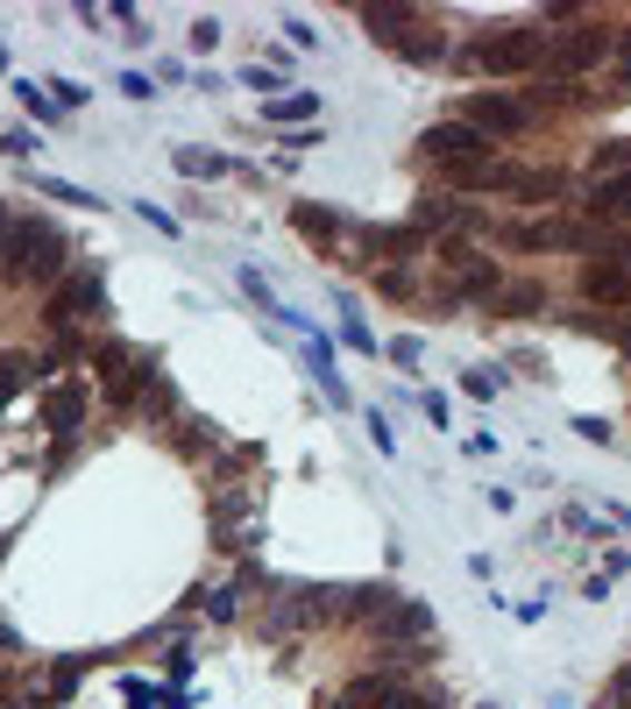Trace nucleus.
Returning a JSON list of instances; mask_svg holds the SVG:
<instances>
[{
  "mask_svg": "<svg viewBox=\"0 0 631 709\" xmlns=\"http://www.w3.org/2000/svg\"><path fill=\"white\" fill-rule=\"evenodd\" d=\"M0 277H8V284H57V277H65V235H57L50 220H14Z\"/></svg>",
  "mask_w": 631,
  "mask_h": 709,
  "instance_id": "1",
  "label": "nucleus"
},
{
  "mask_svg": "<svg viewBox=\"0 0 631 709\" xmlns=\"http://www.w3.org/2000/svg\"><path fill=\"white\" fill-rule=\"evenodd\" d=\"M546 57V36L540 29H504V36H483L475 50H462L469 71H490V79H511V71H532Z\"/></svg>",
  "mask_w": 631,
  "mask_h": 709,
  "instance_id": "2",
  "label": "nucleus"
},
{
  "mask_svg": "<svg viewBox=\"0 0 631 709\" xmlns=\"http://www.w3.org/2000/svg\"><path fill=\"white\" fill-rule=\"evenodd\" d=\"M603 57H610V36H603V29H568V36H553V43H546L540 65L561 71V79H575V71L603 65Z\"/></svg>",
  "mask_w": 631,
  "mask_h": 709,
  "instance_id": "3",
  "label": "nucleus"
},
{
  "mask_svg": "<svg viewBox=\"0 0 631 709\" xmlns=\"http://www.w3.org/2000/svg\"><path fill=\"white\" fill-rule=\"evenodd\" d=\"M100 305H107V284H100V270H79V277H65V284H57V292H50V327L57 334H65L71 327V319H86V313H100Z\"/></svg>",
  "mask_w": 631,
  "mask_h": 709,
  "instance_id": "4",
  "label": "nucleus"
},
{
  "mask_svg": "<svg viewBox=\"0 0 631 709\" xmlns=\"http://www.w3.org/2000/svg\"><path fill=\"white\" fill-rule=\"evenodd\" d=\"M418 142H426V157H433L440 170H447V164H483V157H490V136H475L469 121H440V128H426Z\"/></svg>",
  "mask_w": 631,
  "mask_h": 709,
  "instance_id": "5",
  "label": "nucleus"
},
{
  "mask_svg": "<svg viewBox=\"0 0 631 709\" xmlns=\"http://www.w3.org/2000/svg\"><path fill=\"white\" fill-rule=\"evenodd\" d=\"M469 128H475V136H519V128H532V107L511 100V92H475V100H469Z\"/></svg>",
  "mask_w": 631,
  "mask_h": 709,
  "instance_id": "6",
  "label": "nucleus"
},
{
  "mask_svg": "<svg viewBox=\"0 0 631 709\" xmlns=\"http://www.w3.org/2000/svg\"><path fill=\"white\" fill-rule=\"evenodd\" d=\"M92 362H100V383H107L114 405H136V383H149V362L136 370V355H128L121 341H100V355H92Z\"/></svg>",
  "mask_w": 631,
  "mask_h": 709,
  "instance_id": "7",
  "label": "nucleus"
},
{
  "mask_svg": "<svg viewBox=\"0 0 631 709\" xmlns=\"http://www.w3.org/2000/svg\"><path fill=\"white\" fill-rule=\"evenodd\" d=\"M582 298L589 305H631V270H624V263H589V270H582Z\"/></svg>",
  "mask_w": 631,
  "mask_h": 709,
  "instance_id": "8",
  "label": "nucleus"
},
{
  "mask_svg": "<svg viewBox=\"0 0 631 709\" xmlns=\"http://www.w3.org/2000/svg\"><path fill=\"white\" fill-rule=\"evenodd\" d=\"M582 206H589L597 220H631V170H618V178H597Z\"/></svg>",
  "mask_w": 631,
  "mask_h": 709,
  "instance_id": "9",
  "label": "nucleus"
},
{
  "mask_svg": "<svg viewBox=\"0 0 631 709\" xmlns=\"http://www.w3.org/2000/svg\"><path fill=\"white\" fill-rule=\"evenodd\" d=\"M362 22H369L376 43H391V50H397V36L418 22V8H405V0H369V8H362Z\"/></svg>",
  "mask_w": 631,
  "mask_h": 709,
  "instance_id": "10",
  "label": "nucleus"
},
{
  "mask_svg": "<svg viewBox=\"0 0 631 709\" xmlns=\"http://www.w3.org/2000/svg\"><path fill=\"white\" fill-rule=\"evenodd\" d=\"M376 624H384L391 639H426V631H433V610H426V603H412V597H397Z\"/></svg>",
  "mask_w": 631,
  "mask_h": 709,
  "instance_id": "11",
  "label": "nucleus"
},
{
  "mask_svg": "<svg viewBox=\"0 0 631 709\" xmlns=\"http://www.w3.org/2000/svg\"><path fill=\"white\" fill-rule=\"evenodd\" d=\"M369 256H418V248H426V235H418V227H369Z\"/></svg>",
  "mask_w": 631,
  "mask_h": 709,
  "instance_id": "12",
  "label": "nucleus"
},
{
  "mask_svg": "<svg viewBox=\"0 0 631 709\" xmlns=\"http://www.w3.org/2000/svg\"><path fill=\"white\" fill-rule=\"evenodd\" d=\"M43 418H50V433H71V426H79V418H86V391H79V383H65V391H50Z\"/></svg>",
  "mask_w": 631,
  "mask_h": 709,
  "instance_id": "13",
  "label": "nucleus"
},
{
  "mask_svg": "<svg viewBox=\"0 0 631 709\" xmlns=\"http://www.w3.org/2000/svg\"><path fill=\"white\" fill-rule=\"evenodd\" d=\"M496 305H504L511 319H532V313H546V284H504V292H496Z\"/></svg>",
  "mask_w": 631,
  "mask_h": 709,
  "instance_id": "14",
  "label": "nucleus"
},
{
  "mask_svg": "<svg viewBox=\"0 0 631 709\" xmlns=\"http://www.w3.org/2000/svg\"><path fill=\"white\" fill-rule=\"evenodd\" d=\"M43 370H50V362H29V355H0V412H8V405H14V391H22L29 376H43Z\"/></svg>",
  "mask_w": 631,
  "mask_h": 709,
  "instance_id": "15",
  "label": "nucleus"
},
{
  "mask_svg": "<svg viewBox=\"0 0 631 709\" xmlns=\"http://www.w3.org/2000/svg\"><path fill=\"white\" fill-rule=\"evenodd\" d=\"M397 57H405V65H440V57H447V43H440V29L433 36H397Z\"/></svg>",
  "mask_w": 631,
  "mask_h": 709,
  "instance_id": "16",
  "label": "nucleus"
},
{
  "mask_svg": "<svg viewBox=\"0 0 631 709\" xmlns=\"http://www.w3.org/2000/svg\"><path fill=\"white\" fill-rule=\"evenodd\" d=\"M292 220H298V235H305V242H334V235H341V220L327 214V206H298Z\"/></svg>",
  "mask_w": 631,
  "mask_h": 709,
  "instance_id": "17",
  "label": "nucleus"
},
{
  "mask_svg": "<svg viewBox=\"0 0 631 709\" xmlns=\"http://www.w3.org/2000/svg\"><path fill=\"white\" fill-rule=\"evenodd\" d=\"M384 696H391V681H384V674H362V681L348 688V696H341V709H376Z\"/></svg>",
  "mask_w": 631,
  "mask_h": 709,
  "instance_id": "18",
  "label": "nucleus"
},
{
  "mask_svg": "<svg viewBox=\"0 0 631 709\" xmlns=\"http://www.w3.org/2000/svg\"><path fill=\"white\" fill-rule=\"evenodd\" d=\"M313 114H319V100H313V92H292V100H270V121H313Z\"/></svg>",
  "mask_w": 631,
  "mask_h": 709,
  "instance_id": "19",
  "label": "nucleus"
},
{
  "mask_svg": "<svg viewBox=\"0 0 631 709\" xmlns=\"http://www.w3.org/2000/svg\"><path fill=\"white\" fill-rule=\"evenodd\" d=\"M391 603H397V589H391V582H376V589H355V610H362V618H384Z\"/></svg>",
  "mask_w": 631,
  "mask_h": 709,
  "instance_id": "20",
  "label": "nucleus"
},
{
  "mask_svg": "<svg viewBox=\"0 0 631 709\" xmlns=\"http://www.w3.org/2000/svg\"><path fill=\"white\" fill-rule=\"evenodd\" d=\"M178 170H185V178H220V157H206V149H178Z\"/></svg>",
  "mask_w": 631,
  "mask_h": 709,
  "instance_id": "21",
  "label": "nucleus"
},
{
  "mask_svg": "<svg viewBox=\"0 0 631 709\" xmlns=\"http://www.w3.org/2000/svg\"><path fill=\"white\" fill-rule=\"evenodd\" d=\"M36 191H43V199H65V206H100V199H92V191L65 185V178H36Z\"/></svg>",
  "mask_w": 631,
  "mask_h": 709,
  "instance_id": "22",
  "label": "nucleus"
},
{
  "mask_svg": "<svg viewBox=\"0 0 631 709\" xmlns=\"http://www.w3.org/2000/svg\"><path fill=\"white\" fill-rule=\"evenodd\" d=\"M624 164H631V142H603L597 149V178H618Z\"/></svg>",
  "mask_w": 631,
  "mask_h": 709,
  "instance_id": "23",
  "label": "nucleus"
},
{
  "mask_svg": "<svg viewBox=\"0 0 631 709\" xmlns=\"http://www.w3.org/2000/svg\"><path fill=\"white\" fill-rule=\"evenodd\" d=\"M241 292H248V298H256V305H263V313H277V319H284V305H277V292H270V284H263L256 270H241Z\"/></svg>",
  "mask_w": 631,
  "mask_h": 709,
  "instance_id": "24",
  "label": "nucleus"
},
{
  "mask_svg": "<svg viewBox=\"0 0 631 709\" xmlns=\"http://www.w3.org/2000/svg\"><path fill=\"white\" fill-rule=\"evenodd\" d=\"M14 92H22V107L36 114V121H57V114H65V107L50 100V92H36V86H14Z\"/></svg>",
  "mask_w": 631,
  "mask_h": 709,
  "instance_id": "25",
  "label": "nucleus"
},
{
  "mask_svg": "<svg viewBox=\"0 0 631 709\" xmlns=\"http://www.w3.org/2000/svg\"><path fill=\"white\" fill-rule=\"evenodd\" d=\"M447 220H454V206H447V199H426V206H418V220H412V227L426 235V227H447Z\"/></svg>",
  "mask_w": 631,
  "mask_h": 709,
  "instance_id": "26",
  "label": "nucleus"
},
{
  "mask_svg": "<svg viewBox=\"0 0 631 709\" xmlns=\"http://www.w3.org/2000/svg\"><path fill=\"white\" fill-rule=\"evenodd\" d=\"M241 86H256V92H277L284 79H277V71H270V65H248V71H241Z\"/></svg>",
  "mask_w": 631,
  "mask_h": 709,
  "instance_id": "27",
  "label": "nucleus"
},
{
  "mask_svg": "<svg viewBox=\"0 0 631 709\" xmlns=\"http://www.w3.org/2000/svg\"><path fill=\"white\" fill-rule=\"evenodd\" d=\"M220 43V22H214V14H199V22H193V50H214Z\"/></svg>",
  "mask_w": 631,
  "mask_h": 709,
  "instance_id": "28",
  "label": "nucleus"
},
{
  "mask_svg": "<svg viewBox=\"0 0 631 709\" xmlns=\"http://www.w3.org/2000/svg\"><path fill=\"white\" fill-rule=\"evenodd\" d=\"M391 355L405 362V370H418V355H426V348H418V334H397V341H391Z\"/></svg>",
  "mask_w": 631,
  "mask_h": 709,
  "instance_id": "29",
  "label": "nucleus"
},
{
  "mask_svg": "<svg viewBox=\"0 0 631 709\" xmlns=\"http://www.w3.org/2000/svg\"><path fill=\"white\" fill-rule=\"evenodd\" d=\"M462 391H469V397H490V391H496V370H469Z\"/></svg>",
  "mask_w": 631,
  "mask_h": 709,
  "instance_id": "30",
  "label": "nucleus"
},
{
  "mask_svg": "<svg viewBox=\"0 0 631 709\" xmlns=\"http://www.w3.org/2000/svg\"><path fill=\"white\" fill-rule=\"evenodd\" d=\"M376 709H433V702H426V696H412V688H391V696L376 702Z\"/></svg>",
  "mask_w": 631,
  "mask_h": 709,
  "instance_id": "31",
  "label": "nucleus"
},
{
  "mask_svg": "<svg viewBox=\"0 0 631 709\" xmlns=\"http://www.w3.org/2000/svg\"><path fill=\"white\" fill-rule=\"evenodd\" d=\"M0 149H8V157H29L36 136H29V128H8V136H0Z\"/></svg>",
  "mask_w": 631,
  "mask_h": 709,
  "instance_id": "32",
  "label": "nucleus"
},
{
  "mask_svg": "<svg viewBox=\"0 0 631 709\" xmlns=\"http://www.w3.org/2000/svg\"><path fill=\"white\" fill-rule=\"evenodd\" d=\"M568 426H575L582 440H610V426H603V418H597V412H582V418H568Z\"/></svg>",
  "mask_w": 631,
  "mask_h": 709,
  "instance_id": "33",
  "label": "nucleus"
},
{
  "mask_svg": "<svg viewBox=\"0 0 631 709\" xmlns=\"http://www.w3.org/2000/svg\"><path fill=\"white\" fill-rule=\"evenodd\" d=\"M348 348H355V355H376V334L362 327V319H348Z\"/></svg>",
  "mask_w": 631,
  "mask_h": 709,
  "instance_id": "34",
  "label": "nucleus"
},
{
  "mask_svg": "<svg viewBox=\"0 0 631 709\" xmlns=\"http://www.w3.org/2000/svg\"><path fill=\"white\" fill-rule=\"evenodd\" d=\"M121 92H128V100H149V92H157V86H149L142 71H121Z\"/></svg>",
  "mask_w": 631,
  "mask_h": 709,
  "instance_id": "35",
  "label": "nucleus"
},
{
  "mask_svg": "<svg viewBox=\"0 0 631 709\" xmlns=\"http://www.w3.org/2000/svg\"><path fill=\"white\" fill-rule=\"evenodd\" d=\"M136 214H142L149 227H164V235H178V220H170V214H164V206H149V199H142V206H136Z\"/></svg>",
  "mask_w": 631,
  "mask_h": 709,
  "instance_id": "36",
  "label": "nucleus"
},
{
  "mask_svg": "<svg viewBox=\"0 0 631 709\" xmlns=\"http://www.w3.org/2000/svg\"><path fill=\"white\" fill-rule=\"evenodd\" d=\"M610 709H631V667H624L618 681H610Z\"/></svg>",
  "mask_w": 631,
  "mask_h": 709,
  "instance_id": "37",
  "label": "nucleus"
},
{
  "mask_svg": "<svg viewBox=\"0 0 631 709\" xmlns=\"http://www.w3.org/2000/svg\"><path fill=\"white\" fill-rule=\"evenodd\" d=\"M8 235H14V214L0 206V263H8Z\"/></svg>",
  "mask_w": 631,
  "mask_h": 709,
  "instance_id": "38",
  "label": "nucleus"
},
{
  "mask_svg": "<svg viewBox=\"0 0 631 709\" xmlns=\"http://www.w3.org/2000/svg\"><path fill=\"white\" fill-rule=\"evenodd\" d=\"M624 57H631V29H624Z\"/></svg>",
  "mask_w": 631,
  "mask_h": 709,
  "instance_id": "39",
  "label": "nucleus"
},
{
  "mask_svg": "<svg viewBox=\"0 0 631 709\" xmlns=\"http://www.w3.org/2000/svg\"><path fill=\"white\" fill-rule=\"evenodd\" d=\"M0 553H8V532H0Z\"/></svg>",
  "mask_w": 631,
  "mask_h": 709,
  "instance_id": "40",
  "label": "nucleus"
},
{
  "mask_svg": "<svg viewBox=\"0 0 631 709\" xmlns=\"http://www.w3.org/2000/svg\"><path fill=\"white\" fill-rule=\"evenodd\" d=\"M0 646H14V639H8V631H0Z\"/></svg>",
  "mask_w": 631,
  "mask_h": 709,
  "instance_id": "41",
  "label": "nucleus"
},
{
  "mask_svg": "<svg viewBox=\"0 0 631 709\" xmlns=\"http://www.w3.org/2000/svg\"><path fill=\"white\" fill-rule=\"evenodd\" d=\"M490 709H496V702H490Z\"/></svg>",
  "mask_w": 631,
  "mask_h": 709,
  "instance_id": "42",
  "label": "nucleus"
}]
</instances>
